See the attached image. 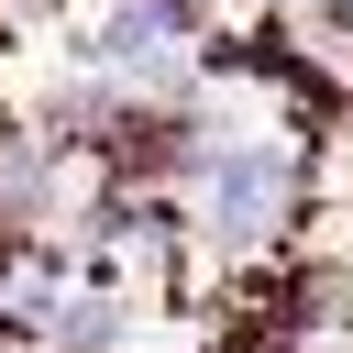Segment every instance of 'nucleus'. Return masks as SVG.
<instances>
[{"label": "nucleus", "instance_id": "f257e3e1", "mask_svg": "<svg viewBox=\"0 0 353 353\" xmlns=\"http://www.w3.org/2000/svg\"><path fill=\"white\" fill-rule=\"evenodd\" d=\"M298 210H309V165H298V143H265V132L210 143V165H199V232H210V254L254 265V254L287 243Z\"/></svg>", "mask_w": 353, "mask_h": 353}, {"label": "nucleus", "instance_id": "f03ea898", "mask_svg": "<svg viewBox=\"0 0 353 353\" xmlns=\"http://www.w3.org/2000/svg\"><path fill=\"white\" fill-rule=\"evenodd\" d=\"M44 342H55V353H121V342H132V309H121V287H110V276L66 287V298L44 309Z\"/></svg>", "mask_w": 353, "mask_h": 353}]
</instances>
